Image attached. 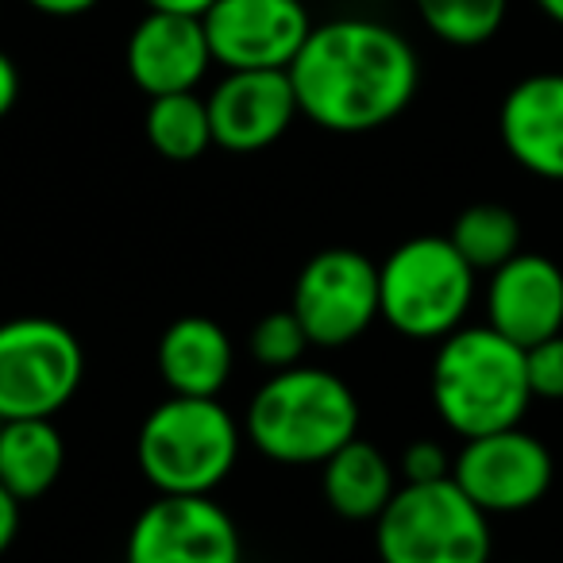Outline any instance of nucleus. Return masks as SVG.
<instances>
[{
	"label": "nucleus",
	"mask_w": 563,
	"mask_h": 563,
	"mask_svg": "<svg viewBox=\"0 0 563 563\" xmlns=\"http://www.w3.org/2000/svg\"><path fill=\"white\" fill-rule=\"evenodd\" d=\"M298 109L317 128L360 135L386 128L413 104L421 63L409 40L378 20L313 24L290 66Z\"/></svg>",
	"instance_id": "f257e3e1"
},
{
	"label": "nucleus",
	"mask_w": 563,
	"mask_h": 563,
	"mask_svg": "<svg viewBox=\"0 0 563 563\" xmlns=\"http://www.w3.org/2000/svg\"><path fill=\"white\" fill-rule=\"evenodd\" d=\"M243 432L258 455L286 467H321L360 437V398L340 375L298 363L274 371L243 413Z\"/></svg>",
	"instance_id": "f03ea898"
},
{
	"label": "nucleus",
	"mask_w": 563,
	"mask_h": 563,
	"mask_svg": "<svg viewBox=\"0 0 563 563\" xmlns=\"http://www.w3.org/2000/svg\"><path fill=\"white\" fill-rule=\"evenodd\" d=\"M429 394L440 421L460 440L514 429L532 401L525 347L490 324H463L432 355Z\"/></svg>",
	"instance_id": "7ed1b4c3"
},
{
	"label": "nucleus",
	"mask_w": 563,
	"mask_h": 563,
	"mask_svg": "<svg viewBox=\"0 0 563 563\" xmlns=\"http://www.w3.org/2000/svg\"><path fill=\"white\" fill-rule=\"evenodd\" d=\"M240 460V424L220 398L170 394L140 424L135 463L158 494H212Z\"/></svg>",
	"instance_id": "20e7f679"
},
{
	"label": "nucleus",
	"mask_w": 563,
	"mask_h": 563,
	"mask_svg": "<svg viewBox=\"0 0 563 563\" xmlns=\"http://www.w3.org/2000/svg\"><path fill=\"white\" fill-rule=\"evenodd\" d=\"M475 301V271L448 235H413L378 266L383 321L409 340H444L463 329Z\"/></svg>",
	"instance_id": "39448f33"
},
{
	"label": "nucleus",
	"mask_w": 563,
	"mask_h": 563,
	"mask_svg": "<svg viewBox=\"0 0 563 563\" xmlns=\"http://www.w3.org/2000/svg\"><path fill=\"white\" fill-rule=\"evenodd\" d=\"M375 548L383 563H490V514L455 478L401 483L375 521Z\"/></svg>",
	"instance_id": "423d86ee"
},
{
	"label": "nucleus",
	"mask_w": 563,
	"mask_h": 563,
	"mask_svg": "<svg viewBox=\"0 0 563 563\" xmlns=\"http://www.w3.org/2000/svg\"><path fill=\"white\" fill-rule=\"evenodd\" d=\"M86 378L78 336L55 317L0 324V417H55Z\"/></svg>",
	"instance_id": "0eeeda50"
},
{
	"label": "nucleus",
	"mask_w": 563,
	"mask_h": 563,
	"mask_svg": "<svg viewBox=\"0 0 563 563\" xmlns=\"http://www.w3.org/2000/svg\"><path fill=\"white\" fill-rule=\"evenodd\" d=\"M290 309L313 347L352 344L371 324L383 321L378 266L355 247L317 251L294 282Z\"/></svg>",
	"instance_id": "6e6552de"
},
{
	"label": "nucleus",
	"mask_w": 563,
	"mask_h": 563,
	"mask_svg": "<svg viewBox=\"0 0 563 563\" xmlns=\"http://www.w3.org/2000/svg\"><path fill=\"white\" fill-rule=\"evenodd\" d=\"M555 463L540 437L521 424L463 440L452 460V478L483 514H525L544 501Z\"/></svg>",
	"instance_id": "1a4fd4ad"
},
{
	"label": "nucleus",
	"mask_w": 563,
	"mask_h": 563,
	"mask_svg": "<svg viewBox=\"0 0 563 563\" xmlns=\"http://www.w3.org/2000/svg\"><path fill=\"white\" fill-rule=\"evenodd\" d=\"M124 563H243V540L212 494H158L128 532Z\"/></svg>",
	"instance_id": "9d476101"
},
{
	"label": "nucleus",
	"mask_w": 563,
	"mask_h": 563,
	"mask_svg": "<svg viewBox=\"0 0 563 563\" xmlns=\"http://www.w3.org/2000/svg\"><path fill=\"white\" fill-rule=\"evenodd\" d=\"M201 24L224 70H290L313 32L301 0H217Z\"/></svg>",
	"instance_id": "9b49d317"
},
{
	"label": "nucleus",
	"mask_w": 563,
	"mask_h": 563,
	"mask_svg": "<svg viewBox=\"0 0 563 563\" xmlns=\"http://www.w3.org/2000/svg\"><path fill=\"white\" fill-rule=\"evenodd\" d=\"M205 101L212 120V147L232 155L274 147L301 117L290 70H228Z\"/></svg>",
	"instance_id": "f8f14e48"
},
{
	"label": "nucleus",
	"mask_w": 563,
	"mask_h": 563,
	"mask_svg": "<svg viewBox=\"0 0 563 563\" xmlns=\"http://www.w3.org/2000/svg\"><path fill=\"white\" fill-rule=\"evenodd\" d=\"M486 324L517 347H532L563 332V271L548 255L517 251L490 274Z\"/></svg>",
	"instance_id": "ddd939ff"
},
{
	"label": "nucleus",
	"mask_w": 563,
	"mask_h": 563,
	"mask_svg": "<svg viewBox=\"0 0 563 563\" xmlns=\"http://www.w3.org/2000/svg\"><path fill=\"white\" fill-rule=\"evenodd\" d=\"M128 74L135 89L151 97L189 93L201 86L212 66V47L201 16H174V12H147L128 35L124 51Z\"/></svg>",
	"instance_id": "4468645a"
},
{
	"label": "nucleus",
	"mask_w": 563,
	"mask_h": 563,
	"mask_svg": "<svg viewBox=\"0 0 563 563\" xmlns=\"http://www.w3.org/2000/svg\"><path fill=\"white\" fill-rule=\"evenodd\" d=\"M498 135L521 170L563 181V74L521 78L498 109Z\"/></svg>",
	"instance_id": "2eb2a0df"
},
{
	"label": "nucleus",
	"mask_w": 563,
	"mask_h": 563,
	"mask_svg": "<svg viewBox=\"0 0 563 563\" xmlns=\"http://www.w3.org/2000/svg\"><path fill=\"white\" fill-rule=\"evenodd\" d=\"M158 375L166 390L186 398H220L232 378V340L212 317H178L158 340Z\"/></svg>",
	"instance_id": "dca6fc26"
},
{
	"label": "nucleus",
	"mask_w": 563,
	"mask_h": 563,
	"mask_svg": "<svg viewBox=\"0 0 563 563\" xmlns=\"http://www.w3.org/2000/svg\"><path fill=\"white\" fill-rule=\"evenodd\" d=\"M321 490L329 509L344 521H378L398 494V467L378 444L355 437L321 463Z\"/></svg>",
	"instance_id": "f3484780"
},
{
	"label": "nucleus",
	"mask_w": 563,
	"mask_h": 563,
	"mask_svg": "<svg viewBox=\"0 0 563 563\" xmlns=\"http://www.w3.org/2000/svg\"><path fill=\"white\" fill-rule=\"evenodd\" d=\"M66 467V440L55 417H16L0 429V486L24 506L58 483Z\"/></svg>",
	"instance_id": "a211bd4d"
},
{
	"label": "nucleus",
	"mask_w": 563,
	"mask_h": 563,
	"mask_svg": "<svg viewBox=\"0 0 563 563\" xmlns=\"http://www.w3.org/2000/svg\"><path fill=\"white\" fill-rule=\"evenodd\" d=\"M147 143L170 163H194L212 147V120L209 101L189 93H166L151 97L147 117H143Z\"/></svg>",
	"instance_id": "6ab92c4d"
},
{
	"label": "nucleus",
	"mask_w": 563,
	"mask_h": 563,
	"mask_svg": "<svg viewBox=\"0 0 563 563\" xmlns=\"http://www.w3.org/2000/svg\"><path fill=\"white\" fill-rule=\"evenodd\" d=\"M448 240L455 243V251L467 258L475 274H494L521 251V220L506 205L478 201L452 220Z\"/></svg>",
	"instance_id": "aec40b11"
},
{
	"label": "nucleus",
	"mask_w": 563,
	"mask_h": 563,
	"mask_svg": "<svg viewBox=\"0 0 563 563\" xmlns=\"http://www.w3.org/2000/svg\"><path fill=\"white\" fill-rule=\"evenodd\" d=\"M413 9L448 47H483L506 24L509 0H413Z\"/></svg>",
	"instance_id": "412c9836"
},
{
	"label": "nucleus",
	"mask_w": 563,
	"mask_h": 563,
	"mask_svg": "<svg viewBox=\"0 0 563 563\" xmlns=\"http://www.w3.org/2000/svg\"><path fill=\"white\" fill-rule=\"evenodd\" d=\"M309 336L301 329V321L294 317V309H274V313L258 317V324L251 329V355L271 371H290L306 355Z\"/></svg>",
	"instance_id": "4be33fe9"
},
{
	"label": "nucleus",
	"mask_w": 563,
	"mask_h": 563,
	"mask_svg": "<svg viewBox=\"0 0 563 563\" xmlns=\"http://www.w3.org/2000/svg\"><path fill=\"white\" fill-rule=\"evenodd\" d=\"M525 371H529L532 398L563 401V332L525 347Z\"/></svg>",
	"instance_id": "5701e85b"
},
{
	"label": "nucleus",
	"mask_w": 563,
	"mask_h": 563,
	"mask_svg": "<svg viewBox=\"0 0 563 563\" xmlns=\"http://www.w3.org/2000/svg\"><path fill=\"white\" fill-rule=\"evenodd\" d=\"M452 460L437 440H413V444L401 452L398 471L406 483H437V478H452Z\"/></svg>",
	"instance_id": "b1692460"
},
{
	"label": "nucleus",
	"mask_w": 563,
	"mask_h": 563,
	"mask_svg": "<svg viewBox=\"0 0 563 563\" xmlns=\"http://www.w3.org/2000/svg\"><path fill=\"white\" fill-rule=\"evenodd\" d=\"M20 101V70L4 51H0V120L9 117Z\"/></svg>",
	"instance_id": "393cba45"
},
{
	"label": "nucleus",
	"mask_w": 563,
	"mask_h": 563,
	"mask_svg": "<svg viewBox=\"0 0 563 563\" xmlns=\"http://www.w3.org/2000/svg\"><path fill=\"white\" fill-rule=\"evenodd\" d=\"M16 532H20V501L0 486V555L12 548Z\"/></svg>",
	"instance_id": "a878e982"
},
{
	"label": "nucleus",
	"mask_w": 563,
	"mask_h": 563,
	"mask_svg": "<svg viewBox=\"0 0 563 563\" xmlns=\"http://www.w3.org/2000/svg\"><path fill=\"white\" fill-rule=\"evenodd\" d=\"M35 12H43V16H58V20H70V16H86V12H93L101 0H27Z\"/></svg>",
	"instance_id": "bb28decb"
},
{
	"label": "nucleus",
	"mask_w": 563,
	"mask_h": 563,
	"mask_svg": "<svg viewBox=\"0 0 563 563\" xmlns=\"http://www.w3.org/2000/svg\"><path fill=\"white\" fill-rule=\"evenodd\" d=\"M147 12H174V16H205L217 0H143Z\"/></svg>",
	"instance_id": "cd10ccee"
},
{
	"label": "nucleus",
	"mask_w": 563,
	"mask_h": 563,
	"mask_svg": "<svg viewBox=\"0 0 563 563\" xmlns=\"http://www.w3.org/2000/svg\"><path fill=\"white\" fill-rule=\"evenodd\" d=\"M532 4H537V9L552 20V24L563 27V0H532Z\"/></svg>",
	"instance_id": "c85d7f7f"
},
{
	"label": "nucleus",
	"mask_w": 563,
	"mask_h": 563,
	"mask_svg": "<svg viewBox=\"0 0 563 563\" xmlns=\"http://www.w3.org/2000/svg\"><path fill=\"white\" fill-rule=\"evenodd\" d=\"M0 429H4V417H0Z\"/></svg>",
	"instance_id": "c756f323"
}]
</instances>
